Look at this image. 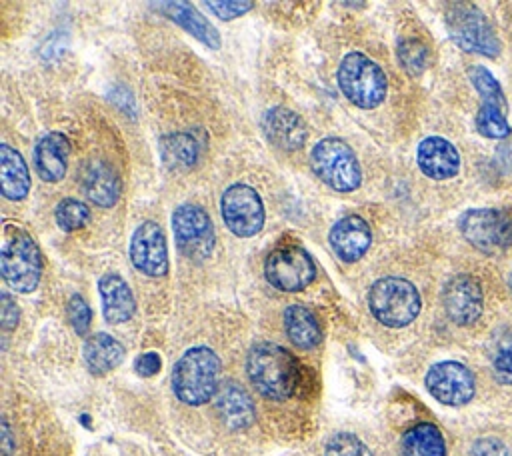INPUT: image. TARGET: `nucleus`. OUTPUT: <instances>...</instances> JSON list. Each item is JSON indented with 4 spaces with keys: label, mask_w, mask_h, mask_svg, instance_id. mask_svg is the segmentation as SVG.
Segmentation results:
<instances>
[{
    "label": "nucleus",
    "mask_w": 512,
    "mask_h": 456,
    "mask_svg": "<svg viewBox=\"0 0 512 456\" xmlns=\"http://www.w3.org/2000/svg\"><path fill=\"white\" fill-rule=\"evenodd\" d=\"M0 178L2 194L8 200H22L30 188V174L24 158L8 144L0 146Z\"/></svg>",
    "instance_id": "b1692460"
},
{
    "label": "nucleus",
    "mask_w": 512,
    "mask_h": 456,
    "mask_svg": "<svg viewBox=\"0 0 512 456\" xmlns=\"http://www.w3.org/2000/svg\"><path fill=\"white\" fill-rule=\"evenodd\" d=\"M220 360L208 346L188 348L172 370L174 394L190 406H200L216 396Z\"/></svg>",
    "instance_id": "f03ea898"
},
{
    "label": "nucleus",
    "mask_w": 512,
    "mask_h": 456,
    "mask_svg": "<svg viewBox=\"0 0 512 456\" xmlns=\"http://www.w3.org/2000/svg\"><path fill=\"white\" fill-rule=\"evenodd\" d=\"M0 270L10 288L28 294L38 286L42 258L36 242L24 232L14 230L6 236L0 252Z\"/></svg>",
    "instance_id": "423d86ee"
},
{
    "label": "nucleus",
    "mask_w": 512,
    "mask_h": 456,
    "mask_svg": "<svg viewBox=\"0 0 512 456\" xmlns=\"http://www.w3.org/2000/svg\"><path fill=\"white\" fill-rule=\"evenodd\" d=\"M176 246L186 258L204 260L214 246V226L208 212L196 204H180L172 214Z\"/></svg>",
    "instance_id": "9d476101"
},
{
    "label": "nucleus",
    "mask_w": 512,
    "mask_h": 456,
    "mask_svg": "<svg viewBox=\"0 0 512 456\" xmlns=\"http://www.w3.org/2000/svg\"><path fill=\"white\" fill-rule=\"evenodd\" d=\"M70 144L64 134L50 132L42 136L34 148V168L46 182H58L66 174Z\"/></svg>",
    "instance_id": "6ab92c4d"
},
{
    "label": "nucleus",
    "mask_w": 512,
    "mask_h": 456,
    "mask_svg": "<svg viewBox=\"0 0 512 456\" xmlns=\"http://www.w3.org/2000/svg\"><path fill=\"white\" fill-rule=\"evenodd\" d=\"M324 456H372V452L358 436L340 432L328 440Z\"/></svg>",
    "instance_id": "c85d7f7f"
},
{
    "label": "nucleus",
    "mask_w": 512,
    "mask_h": 456,
    "mask_svg": "<svg viewBox=\"0 0 512 456\" xmlns=\"http://www.w3.org/2000/svg\"><path fill=\"white\" fill-rule=\"evenodd\" d=\"M330 246L336 252V256L344 262H356L360 260L366 250L370 248L372 242V232L370 226L364 218L350 214L340 220L330 228Z\"/></svg>",
    "instance_id": "2eb2a0df"
},
{
    "label": "nucleus",
    "mask_w": 512,
    "mask_h": 456,
    "mask_svg": "<svg viewBox=\"0 0 512 456\" xmlns=\"http://www.w3.org/2000/svg\"><path fill=\"white\" fill-rule=\"evenodd\" d=\"M508 284H510V288H512V274H510V280H508Z\"/></svg>",
    "instance_id": "4c0bfd02"
},
{
    "label": "nucleus",
    "mask_w": 512,
    "mask_h": 456,
    "mask_svg": "<svg viewBox=\"0 0 512 456\" xmlns=\"http://www.w3.org/2000/svg\"><path fill=\"white\" fill-rule=\"evenodd\" d=\"M446 26L452 40L468 52L484 56H496L500 52L498 38L488 18L470 4H452L446 12Z\"/></svg>",
    "instance_id": "6e6552de"
},
{
    "label": "nucleus",
    "mask_w": 512,
    "mask_h": 456,
    "mask_svg": "<svg viewBox=\"0 0 512 456\" xmlns=\"http://www.w3.org/2000/svg\"><path fill=\"white\" fill-rule=\"evenodd\" d=\"M82 186L84 192L88 196L90 202L108 208L114 206L118 196H120V182L116 172L102 160H92L86 170H84V178H82Z\"/></svg>",
    "instance_id": "4be33fe9"
},
{
    "label": "nucleus",
    "mask_w": 512,
    "mask_h": 456,
    "mask_svg": "<svg viewBox=\"0 0 512 456\" xmlns=\"http://www.w3.org/2000/svg\"><path fill=\"white\" fill-rule=\"evenodd\" d=\"M12 454V436H10V428L6 422H2V456H10Z\"/></svg>",
    "instance_id": "e433bc0d"
},
{
    "label": "nucleus",
    "mask_w": 512,
    "mask_h": 456,
    "mask_svg": "<svg viewBox=\"0 0 512 456\" xmlns=\"http://www.w3.org/2000/svg\"><path fill=\"white\" fill-rule=\"evenodd\" d=\"M54 216H56V222L62 230L72 232V230H80L82 226H86V222L90 220V210L80 200L64 198V200L58 202V206L54 210Z\"/></svg>",
    "instance_id": "cd10ccee"
},
{
    "label": "nucleus",
    "mask_w": 512,
    "mask_h": 456,
    "mask_svg": "<svg viewBox=\"0 0 512 456\" xmlns=\"http://www.w3.org/2000/svg\"><path fill=\"white\" fill-rule=\"evenodd\" d=\"M370 312L384 326L400 328L410 324L420 312V294L404 278L386 276L372 284L368 292Z\"/></svg>",
    "instance_id": "7ed1b4c3"
},
{
    "label": "nucleus",
    "mask_w": 512,
    "mask_h": 456,
    "mask_svg": "<svg viewBox=\"0 0 512 456\" xmlns=\"http://www.w3.org/2000/svg\"><path fill=\"white\" fill-rule=\"evenodd\" d=\"M18 318H20V310H18L16 302L4 292L2 300H0V322H2V328L4 330L16 328Z\"/></svg>",
    "instance_id": "f704fd0d"
},
{
    "label": "nucleus",
    "mask_w": 512,
    "mask_h": 456,
    "mask_svg": "<svg viewBox=\"0 0 512 456\" xmlns=\"http://www.w3.org/2000/svg\"><path fill=\"white\" fill-rule=\"evenodd\" d=\"M442 304L452 322L468 326L482 314V290L480 284L466 274L454 276L446 282L442 292Z\"/></svg>",
    "instance_id": "4468645a"
},
{
    "label": "nucleus",
    "mask_w": 512,
    "mask_h": 456,
    "mask_svg": "<svg viewBox=\"0 0 512 456\" xmlns=\"http://www.w3.org/2000/svg\"><path fill=\"white\" fill-rule=\"evenodd\" d=\"M132 264L148 274L162 276L168 270V250L162 228L156 222H142L130 240Z\"/></svg>",
    "instance_id": "ddd939ff"
},
{
    "label": "nucleus",
    "mask_w": 512,
    "mask_h": 456,
    "mask_svg": "<svg viewBox=\"0 0 512 456\" xmlns=\"http://www.w3.org/2000/svg\"><path fill=\"white\" fill-rule=\"evenodd\" d=\"M426 388L438 402L462 406L474 396V376L464 364L444 360L428 370Z\"/></svg>",
    "instance_id": "f8f14e48"
},
{
    "label": "nucleus",
    "mask_w": 512,
    "mask_h": 456,
    "mask_svg": "<svg viewBox=\"0 0 512 456\" xmlns=\"http://www.w3.org/2000/svg\"><path fill=\"white\" fill-rule=\"evenodd\" d=\"M404 456H446V444L440 430L430 422L412 426L402 438Z\"/></svg>",
    "instance_id": "a878e982"
},
{
    "label": "nucleus",
    "mask_w": 512,
    "mask_h": 456,
    "mask_svg": "<svg viewBox=\"0 0 512 456\" xmlns=\"http://www.w3.org/2000/svg\"><path fill=\"white\" fill-rule=\"evenodd\" d=\"M494 374L502 384H512V334H506L494 350L492 356Z\"/></svg>",
    "instance_id": "c756f323"
},
{
    "label": "nucleus",
    "mask_w": 512,
    "mask_h": 456,
    "mask_svg": "<svg viewBox=\"0 0 512 456\" xmlns=\"http://www.w3.org/2000/svg\"><path fill=\"white\" fill-rule=\"evenodd\" d=\"M82 356H84L86 368L92 374L104 376L122 362L124 346L116 338H112L110 334L98 332V334H94L86 340Z\"/></svg>",
    "instance_id": "5701e85b"
},
{
    "label": "nucleus",
    "mask_w": 512,
    "mask_h": 456,
    "mask_svg": "<svg viewBox=\"0 0 512 456\" xmlns=\"http://www.w3.org/2000/svg\"><path fill=\"white\" fill-rule=\"evenodd\" d=\"M216 412H218L220 420L232 430L248 428L256 416L252 398L240 384H236L232 380L224 382L216 390Z\"/></svg>",
    "instance_id": "a211bd4d"
},
{
    "label": "nucleus",
    "mask_w": 512,
    "mask_h": 456,
    "mask_svg": "<svg viewBox=\"0 0 512 456\" xmlns=\"http://www.w3.org/2000/svg\"><path fill=\"white\" fill-rule=\"evenodd\" d=\"M314 174L336 192H352L362 182V172L354 150L340 138H324L310 152Z\"/></svg>",
    "instance_id": "39448f33"
},
{
    "label": "nucleus",
    "mask_w": 512,
    "mask_h": 456,
    "mask_svg": "<svg viewBox=\"0 0 512 456\" xmlns=\"http://www.w3.org/2000/svg\"><path fill=\"white\" fill-rule=\"evenodd\" d=\"M262 130L266 138L284 152H294L302 148L308 136L304 120L284 106L266 110L262 118Z\"/></svg>",
    "instance_id": "dca6fc26"
},
{
    "label": "nucleus",
    "mask_w": 512,
    "mask_h": 456,
    "mask_svg": "<svg viewBox=\"0 0 512 456\" xmlns=\"http://www.w3.org/2000/svg\"><path fill=\"white\" fill-rule=\"evenodd\" d=\"M246 372L254 388L272 400L292 396L298 384V362L282 346L256 342L246 358Z\"/></svg>",
    "instance_id": "f257e3e1"
},
{
    "label": "nucleus",
    "mask_w": 512,
    "mask_h": 456,
    "mask_svg": "<svg viewBox=\"0 0 512 456\" xmlns=\"http://www.w3.org/2000/svg\"><path fill=\"white\" fill-rule=\"evenodd\" d=\"M284 328L290 342L298 348H314L322 340V330L316 316L298 304L284 310Z\"/></svg>",
    "instance_id": "393cba45"
},
{
    "label": "nucleus",
    "mask_w": 512,
    "mask_h": 456,
    "mask_svg": "<svg viewBox=\"0 0 512 456\" xmlns=\"http://www.w3.org/2000/svg\"><path fill=\"white\" fill-rule=\"evenodd\" d=\"M162 156L170 166H190L198 158V140L190 134H172L162 140Z\"/></svg>",
    "instance_id": "bb28decb"
},
{
    "label": "nucleus",
    "mask_w": 512,
    "mask_h": 456,
    "mask_svg": "<svg viewBox=\"0 0 512 456\" xmlns=\"http://www.w3.org/2000/svg\"><path fill=\"white\" fill-rule=\"evenodd\" d=\"M160 368H162V360H160V356H158L156 352H144V354H140V356L136 358V362H134V370H136L140 376H146V378L158 374Z\"/></svg>",
    "instance_id": "c9c22d12"
},
{
    "label": "nucleus",
    "mask_w": 512,
    "mask_h": 456,
    "mask_svg": "<svg viewBox=\"0 0 512 456\" xmlns=\"http://www.w3.org/2000/svg\"><path fill=\"white\" fill-rule=\"evenodd\" d=\"M472 456H510V450L498 438H480L472 444Z\"/></svg>",
    "instance_id": "72a5a7b5"
},
{
    "label": "nucleus",
    "mask_w": 512,
    "mask_h": 456,
    "mask_svg": "<svg viewBox=\"0 0 512 456\" xmlns=\"http://www.w3.org/2000/svg\"><path fill=\"white\" fill-rule=\"evenodd\" d=\"M338 86L358 108H376L386 96V74L362 52H350L338 66Z\"/></svg>",
    "instance_id": "20e7f679"
},
{
    "label": "nucleus",
    "mask_w": 512,
    "mask_h": 456,
    "mask_svg": "<svg viewBox=\"0 0 512 456\" xmlns=\"http://www.w3.org/2000/svg\"><path fill=\"white\" fill-rule=\"evenodd\" d=\"M462 236L482 252L512 246V216L496 208H474L460 216Z\"/></svg>",
    "instance_id": "1a4fd4ad"
},
{
    "label": "nucleus",
    "mask_w": 512,
    "mask_h": 456,
    "mask_svg": "<svg viewBox=\"0 0 512 456\" xmlns=\"http://www.w3.org/2000/svg\"><path fill=\"white\" fill-rule=\"evenodd\" d=\"M204 4L222 20H232L252 8V2H204Z\"/></svg>",
    "instance_id": "473e14b6"
},
{
    "label": "nucleus",
    "mask_w": 512,
    "mask_h": 456,
    "mask_svg": "<svg viewBox=\"0 0 512 456\" xmlns=\"http://www.w3.org/2000/svg\"><path fill=\"white\" fill-rule=\"evenodd\" d=\"M226 226L240 238L254 236L264 226V206L258 192L248 184H232L220 200Z\"/></svg>",
    "instance_id": "9b49d317"
},
{
    "label": "nucleus",
    "mask_w": 512,
    "mask_h": 456,
    "mask_svg": "<svg viewBox=\"0 0 512 456\" xmlns=\"http://www.w3.org/2000/svg\"><path fill=\"white\" fill-rule=\"evenodd\" d=\"M98 290L102 298L104 318L112 324H120L132 318L136 302L130 286L118 274H104L98 280Z\"/></svg>",
    "instance_id": "aec40b11"
},
{
    "label": "nucleus",
    "mask_w": 512,
    "mask_h": 456,
    "mask_svg": "<svg viewBox=\"0 0 512 456\" xmlns=\"http://www.w3.org/2000/svg\"><path fill=\"white\" fill-rule=\"evenodd\" d=\"M264 274L274 288L298 292L314 280L316 266L306 248L296 242H284L266 256Z\"/></svg>",
    "instance_id": "0eeeda50"
},
{
    "label": "nucleus",
    "mask_w": 512,
    "mask_h": 456,
    "mask_svg": "<svg viewBox=\"0 0 512 456\" xmlns=\"http://www.w3.org/2000/svg\"><path fill=\"white\" fill-rule=\"evenodd\" d=\"M66 312H68V320H70L72 328L76 330V334H86L90 328V320H92V312H90V306L86 304V300L80 294H74L68 300Z\"/></svg>",
    "instance_id": "2f4dec72"
},
{
    "label": "nucleus",
    "mask_w": 512,
    "mask_h": 456,
    "mask_svg": "<svg viewBox=\"0 0 512 456\" xmlns=\"http://www.w3.org/2000/svg\"><path fill=\"white\" fill-rule=\"evenodd\" d=\"M398 58L402 62V66L412 72V74H420L426 68V60H428V52L424 48V44H420L418 40H406L398 46Z\"/></svg>",
    "instance_id": "7c9ffc66"
},
{
    "label": "nucleus",
    "mask_w": 512,
    "mask_h": 456,
    "mask_svg": "<svg viewBox=\"0 0 512 456\" xmlns=\"http://www.w3.org/2000/svg\"><path fill=\"white\" fill-rule=\"evenodd\" d=\"M164 16H168L172 22L182 26L186 32H190L194 38H198L202 44L210 48L220 46V34L216 28L188 2H160L154 4Z\"/></svg>",
    "instance_id": "412c9836"
},
{
    "label": "nucleus",
    "mask_w": 512,
    "mask_h": 456,
    "mask_svg": "<svg viewBox=\"0 0 512 456\" xmlns=\"http://www.w3.org/2000/svg\"><path fill=\"white\" fill-rule=\"evenodd\" d=\"M416 162L420 170L434 180H446L458 174L460 154L458 150L440 136H428L418 144Z\"/></svg>",
    "instance_id": "f3484780"
}]
</instances>
